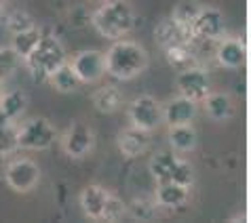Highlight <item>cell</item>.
<instances>
[{
  "label": "cell",
  "instance_id": "obj_24",
  "mask_svg": "<svg viewBox=\"0 0 251 223\" xmlns=\"http://www.w3.org/2000/svg\"><path fill=\"white\" fill-rule=\"evenodd\" d=\"M176 162H177V154H171V152H158V154L152 156L150 173L156 183H165V181L171 179V171Z\"/></svg>",
  "mask_w": 251,
  "mask_h": 223
},
{
  "label": "cell",
  "instance_id": "obj_1",
  "mask_svg": "<svg viewBox=\"0 0 251 223\" xmlns=\"http://www.w3.org/2000/svg\"><path fill=\"white\" fill-rule=\"evenodd\" d=\"M103 61H106V74L114 76L118 80H131L146 69L148 53L139 43L118 38L103 53Z\"/></svg>",
  "mask_w": 251,
  "mask_h": 223
},
{
  "label": "cell",
  "instance_id": "obj_19",
  "mask_svg": "<svg viewBox=\"0 0 251 223\" xmlns=\"http://www.w3.org/2000/svg\"><path fill=\"white\" fill-rule=\"evenodd\" d=\"M0 110L4 112L11 122H17L27 110V95L22 89L4 90L2 97H0Z\"/></svg>",
  "mask_w": 251,
  "mask_h": 223
},
{
  "label": "cell",
  "instance_id": "obj_22",
  "mask_svg": "<svg viewBox=\"0 0 251 223\" xmlns=\"http://www.w3.org/2000/svg\"><path fill=\"white\" fill-rule=\"evenodd\" d=\"M169 143L173 152L177 154H188L197 148V131L192 124H179V127H169Z\"/></svg>",
  "mask_w": 251,
  "mask_h": 223
},
{
  "label": "cell",
  "instance_id": "obj_7",
  "mask_svg": "<svg viewBox=\"0 0 251 223\" xmlns=\"http://www.w3.org/2000/svg\"><path fill=\"white\" fill-rule=\"evenodd\" d=\"M93 145H95V133L82 120H74L64 133V139H61L64 152L70 158H76V160L87 158L93 152Z\"/></svg>",
  "mask_w": 251,
  "mask_h": 223
},
{
  "label": "cell",
  "instance_id": "obj_9",
  "mask_svg": "<svg viewBox=\"0 0 251 223\" xmlns=\"http://www.w3.org/2000/svg\"><path fill=\"white\" fill-rule=\"evenodd\" d=\"M190 30L194 34V38L222 40L226 36V19L218 9L201 6V11H199V15L194 17Z\"/></svg>",
  "mask_w": 251,
  "mask_h": 223
},
{
  "label": "cell",
  "instance_id": "obj_32",
  "mask_svg": "<svg viewBox=\"0 0 251 223\" xmlns=\"http://www.w3.org/2000/svg\"><path fill=\"white\" fill-rule=\"evenodd\" d=\"M6 124H13V122L9 120V118H6V114H4V112L0 110V127H6Z\"/></svg>",
  "mask_w": 251,
  "mask_h": 223
},
{
  "label": "cell",
  "instance_id": "obj_23",
  "mask_svg": "<svg viewBox=\"0 0 251 223\" xmlns=\"http://www.w3.org/2000/svg\"><path fill=\"white\" fill-rule=\"evenodd\" d=\"M40 36H43V32H40V27H36V25H30V27H25V30L13 32V45H11V48L15 51V55L19 59H25L27 55L32 53V48L38 45Z\"/></svg>",
  "mask_w": 251,
  "mask_h": 223
},
{
  "label": "cell",
  "instance_id": "obj_16",
  "mask_svg": "<svg viewBox=\"0 0 251 223\" xmlns=\"http://www.w3.org/2000/svg\"><path fill=\"white\" fill-rule=\"evenodd\" d=\"M108 190L101 185H89L80 192V208L82 213L87 215L89 219H101V211H103V204L108 200Z\"/></svg>",
  "mask_w": 251,
  "mask_h": 223
},
{
  "label": "cell",
  "instance_id": "obj_21",
  "mask_svg": "<svg viewBox=\"0 0 251 223\" xmlns=\"http://www.w3.org/2000/svg\"><path fill=\"white\" fill-rule=\"evenodd\" d=\"M49 82H51V87L55 90H59V93H76V90L80 89V78L76 76V72L72 69V66L68 64H61L57 69H53L51 76H49Z\"/></svg>",
  "mask_w": 251,
  "mask_h": 223
},
{
  "label": "cell",
  "instance_id": "obj_8",
  "mask_svg": "<svg viewBox=\"0 0 251 223\" xmlns=\"http://www.w3.org/2000/svg\"><path fill=\"white\" fill-rule=\"evenodd\" d=\"M176 85H177L179 95H184L197 103L203 101L205 97L211 93V78H209V74L201 66L182 69V72L177 74Z\"/></svg>",
  "mask_w": 251,
  "mask_h": 223
},
{
  "label": "cell",
  "instance_id": "obj_4",
  "mask_svg": "<svg viewBox=\"0 0 251 223\" xmlns=\"http://www.w3.org/2000/svg\"><path fill=\"white\" fill-rule=\"evenodd\" d=\"M57 141V129L47 118H32L17 129V148L47 150Z\"/></svg>",
  "mask_w": 251,
  "mask_h": 223
},
{
  "label": "cell",
  "instance_id": "obj_10",
  "mask_svg": "<svg viewBox=\"0 0 251 223\" xmlns=\"http://www.w3.org/2000/svg\"><path fill=\"white\" fill-rule=\"evenodd\" d=\"M70 66L80 78L82 85H91V82L101 80V76L106 74V61H103V53L100 51H80L76 53Z\"/></svg>",
  "mask_w": 251,
  "mask_h": 223
},
{
  "label": "cell",
  "instance_id": "obj_20",
  "mask_svg": "<svg viewBox=\"0 0 251 223\" xmlns=\"http://www.w3.org/2000/svg\"><path fill=\"white\" fill-rule=\"evenodd\" d=\"M165 59H167V64H169L173 69H177V72L199 66V57H197V51H194L192 43L165 48Z\"/></svg>",
  "mask_w": 251,
  "mask_h": 223
},
{
  "label": "cell",
  "instance_id": "obj_3",
  "mask_svg": "<svg viewBox=\"0 0 251 223\" xmlns=\"http://www.w3.org/2000/svg\"><path fill=\"white\" fill-rule=\"evenodd\" d=\"M32 78L36 80H49L53 69H57L61 64H66V48L61 40L53 34H43L38 45L32 48V53L24 59Z\"/></svg>",
  "mask_w": 251,
  "mask_h": 223
},
{
  "label": "cell",
  "instance_id": "obj_13",
  "mask_svg": "<svg viewBox=\"0 0 251 223\" xmlns=\"http://www.w3.org/2000/svg\"><path fill=\"white\" fill-rule=\"evenodd\" d=\"M218 48H215V59L224 69H239L245 64L247 48L245 43L239 36H224L218 40Z\"/></svg>",
  "mask_w": 251,
  "mask_h": 223
},
{
  "label": "cell",
  "instance_id": "obj_31",
  "mask_svg": "<svg viewBox=\"0 0 251 223\" xmlns=\"http://www.w3.org/2000/svg\"><path fill=\"white\" fill-rule=\"evenodd\" d=\"M30 25H34V22H32V17L24 11H15V13L9 15V30L11 32L25 30V27H30Z\"/></svg>",
  "mask_w": 251,
  "mask_h": 223
},
{
  "label": "cell",
  "instance_id": "obj_30",
  "mask_svg": "<svg viewBox=\"0 0 251 223\" xmlns=\"http://www.w3.org/2000/svg\"><path fill=\"white\" fill-rule=\"evenodd\" d=\"M17 61L19 57L15 55V51L9 46V48H0V80L9 78V76L17 69Z\"/></svg>",
  "mask_w": 251,
  "mask_h": 223
},
{
  "label": "cell",
  "instance_id": "obj_29",
  "mask_svg": "<svg viewBox=\"0 0 251 223\" xmlns=\"http://www.w3.org/2000/svg\"><path fill=\"white\" fill-rule=\"evenodd\" d=\"M13 150H17V129L13 124L0 127V158L9 156Z\"/></svg>",
  "mask_w": 251,
  "mask_h": 223
},
{
  "label": "cell",
  "instance_id": "obj_17",
  "mask_svg": "<svg viewBox=\"0 0 251 223\" xmlns=\"http://www.w3.org/2000/svg\"><path fill=\"white\" fill-rule=\"evenodd\" d=\"M123 90L116 85H103L100 89L93 90L91 95V103L97 112L101 114H114V112L123 106Z\"/></svg>",
  "mask_w": 251,
  "mask_h": 223
},
{
  "label": "cell",
  "instance_id": "obj_18",
  "mask_svg": "<svg viewBox=\"0 0 251 223\" xmlns=\"http://www.w3.org/2000/svg\"><path fill=\"white\" fill-rule=\"evenodd\" d=\"M203 103L207 116L215 122H224L234 114V103L228 93H209L203 99Z\"/></svg>",
  "mask_w": 251,
  "mask_h": 223
},
{
  "label": "cell",
  "instance_id": "obj_11",
  "mask_svg": "<svg viewBox=\"0 0 251 223\" xmlns=\"http://www.w3.org/2000/svg\"><path fill=\"white\" fill-rule=\"evenodd\" d=\"M154 40L156 45L163 48H171V46H179V45H188L194 40V34L190 30V25H184L176 22L173 17L160 19L154 27Z\"/></svg>",
  "mask_w": 251,
  "mask_h": 223
},
{
  "label": "cell",
  "instance_id": "obj_28",
  "mask_svg": "<svg viewBox=\"0 0 251 223\" xmlns=\"http://www.w3.org/2000/svg\"><path fill=\"white\" fill-rule=\"evenodd\" d=\"M173 183H177V185H184L190 190L192 183H194V166L188 162V160H182V158H177V162L176 166H173V171H171V179Z\"/></svg>",
  "mask_w": 251,
  "mask_h": 223
},
{
  "label": "cell",
  "instance_id": "obj_14",
  "mask_svg": "<svg viewBox=\"0 0 251 223\" xmlns=\"http://www.w3.org/2000/svg\"><path fill=\"white\" fill-rule=\"evenodd\" d=\"M116 145L121 150V154L125 158H137L148 152L150 148V133L148 131H142L137 127H129L125 129L116 139Z\"/></svg>",
  "mask_w": 251,
  "mask_h": 223
},
{
  "label": "cell",
  "instance_id": "obj_5",
  "mask_svg": "<svg viewBox=\"0 0 251 223\" xmlns=\"http://www.w3.org/2000/svg\"><path fill=\"white\" fill-rule=\"evenodd\" d=\"M4 181L13 192L27 194L38 185L40 181V166L30 158H15L6 164L4 169Z\"/></svg>",
  "mask_w": 251,
  "mask_h": 223
},
{
  "label": "cell",
  "instance_id": "obj_6",
  "mask_svg": "<svg viewBox=\"0 0 251 223\" xmlns=\"http://www.w3.org/2000/svg\"><path fill=\"white\" fill-rule=\"evenodd\" d=\"M131 127H137L142 131H154L163 124V106L150 95H142L129 103L127 110Z\"/></svg>",
  "mask_w": 251,
  "mask_h": 223
},
{
  "label": "cell",
  "instance_id": "obj_2",
  "mask_svg": "<svg viewBox=\"0 0 251 223\" xmlns=\"http://www.w3.org/2000/svg\"><path fill=\"white\" fill-rule=\"evenodd\" d=\"M93 27L108 40H118L131 34L137 15L127 0H106L91 17Z\"/></svg>",
  "mask_w": 251,
  "mask_h": 223
},
{
  "label": "cell",
  "instance_id": "obj_26",
  "mask_svg": "<svg viewBox=\"0 0 251 223\" xmlns=\"http://www.w3.org/2000/svg\"><path fill=\"white\" fill-rule=\"evenodd\" d=\"M199 11H201V4L197 2V0H179V2L173 6L171 17L176 19V22L184 23V25H192L194 17L199 15Z\"/></svg>",
  "mask_w": 251,
  "mask_h": 223
},
{
  "label": "cell",
  "instance_id": "obj_12",
  "mask_svg": "<svg viewBox=\"0 0 251 223\" xmlns=\"http://www.w3.org/2000/svg\"><path fill=\"white\" fill-rule=\"evenodd\" d=\"M199 108L197 101L188 99L184 95L173 97L171 101H167L163 106V122H167L169 127H179V124H192V120L197 118Z\"/></svg>",
  "mask_w": 251,
  "mask_h": 223
},
{
  "label": "cell",
  "instance_id": "obj_33",
  "mask_svg": "<svg viewBox=\"0 0 251 223\" xmlns=\"http://www.w3.org/2000/svg\"><path fill=\"white\" fill-rule=\"evenodd\" d=\"M2 82H4V80H0V97H2V93H4V87H2Z\"/></svg>",
  "mask_w": 251,
  "mask_h": 223
},
{
  "label": "cell",
  "instance_id": "obj_25",
  "mask_svg": "<svg viewBox=\"0 0 251 223\" xmlns=\"http://www.w3.org/2000/svg\"><path fill=\"white\" fill-rule=\"evenodd\" d=\"M156 200H152L148 196H139V198H133L131 202V208H129V215L137 221H150L154 217V211H156Z\"/></svg>",
  "mask_w": 251,
  "mask_h": 223
},
{
  "label": "cell",
  "instance_id": "obj_15",
  "mask_svg": "<svg viewBox=\"0 0 251 223\" xmlns=\"http://www.w3.org/2000/svg\"><path fill=\"white\" fill-rule=\"evenodd\" d=\"M188 194H190L188 187L177 185L173 181H165V183H156L154 200L163 208H182L188 202Z\"/></svg>",
  "mask_w": 251,
  "mask_h": 223
},
{
  "label": "cell",
  "instance_id": "obj_27",
  "mask_svg": "<svg viewBox=\"0 0 251 223\" xmlns=\"http://www.w3.org/2000/svg\"><path fill=\"white\" fill-rule=\"evenodd\" d=\"M125 215H127V204L118 196H114V194H108V200L101 211V221L114 223V221H121Z\"/></svg>",
  "mask_w": 251,
  "mask_h": 223
}]
</instances>
